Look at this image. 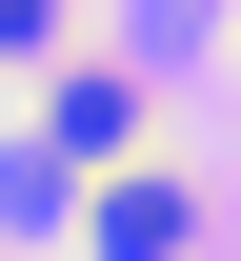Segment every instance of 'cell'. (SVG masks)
I'll return each mask as SVG.
<instances>
[{"label":"cell","instance_id":"6da1fadb","mask_svg":"<svg viewBox=\"0 0 241 261\" xmlns=\"http://www.w3.org/2000/svg\"><path fill=\"white\" fill-rule=\"evenodd\" d=\"M81 241H101V261H181V181H161V161H121L101 201H81Z\"/></svg>","mask_w":241,"mask_h":261},{"label":"cell","instance_id":"7a4b0ae2","mask_svg":"<svg viewBox=\"0 0 241 261\" xmlns=\"http://www.w3.org/2000/svg\"><path fill=\"white\" fill-rule=\"evenodd\" d=\"M121 141H141V81L121 61H61V161H121Z\"/></svg>","mask_w":241,"mask_h":261},{"label":"cell","instance_id":"3957f363","mask_svg":"<svg viewBox=\"0 0 241 261\" xmlns=\"http://www.w3.org/2000/svg\"><path fill=\"white\" fill-rule=\"evenodd\" d=\"M40 20H61V0H0V61H20V40H40Z\"/></svg>","mask_w":241,"mask_h":261}]
</instances>
